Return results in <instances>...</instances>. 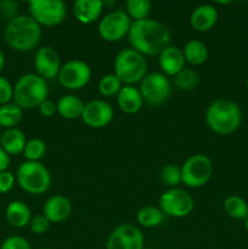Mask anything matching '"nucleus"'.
Instances as JSON below:
<instances>
[{"mask_svg": "<svg viewBox=\"0 0 248 249\" xmlns=\"http://www.w3.org/2000/svg\"><path fill=\"white\" fill-rule=\"evenodd\" d=\"M128 40L131 49L143 56H155L169 46L170 33L162 22L147 18L131 23Z\"/></svg>", "mask_w": 248, "mask_h": 249, "instance_id": "nucleus-1", "label": "nucleus"}, {"mask_svg": "<svg viewBox=\"0 0 248 249\" xmlns=\"http://www.w3.org/2000/svg\"><path fill=\"white\" fill-rule=\"evenodd\" d=\"M7 45L19 53L31 51L39 44L41 38V27L27 15H18L7 22L4 31Z\"/></svg>", "mask_w": 248, "mask_h": 249, "instance_id": "nucleus-2", "label": "nucleus"}, {"mask_svg": "<svg viewBox=\"0 0 248 249\" xmlns=\"http://www.w3.org/2000/svg\"><path fill=\"white\" fill-rule=\"evenodd\" d=\"M242 122V112L236 102L219 99L212 102L206 111V124L213 133L230 135L235 133Z\"/></svg>", "mask_w": 248, "mask_h": 249, "instance_id": "nucleus-3", "label": "nucleus"}, {"mask_svg": "<svg viewBox=\"0 0 248 249\" xmlns=\"http://www.w3.org/2000/svg\"><path fill=\"white\" fill-rule=\"evenodd\" d=\"M49 88L45 79L36 73L22 75L14 87V102L21 109H33L48 99Z\"/></svg>", "mask_w": 248, "mask_h": 249, "instance_id": "nucleus-4", "label": "nucleus"}, {"mask_svg": "<svg viewBox=\"0 0 248 249\" xmlns=\"http://www.w3.org/2000/svg\"><path fill=\"white\" fill-rule=\"evenodd\" d=\"M114 74L123 85H134L140 83L147 74V61L145 56L134 49H124L114 58Z\"/></svg>", "mask_w": 248, "mask_h": 249, "instance_id": "nucleus-5", "label": "nucleus"}, {"mask_svg": "<svg viewBox=\"0 0 248 249\" xmlns=\"http://www.w3.org/2000/svg\"><path fill=\"white\" fill-rule=\"evenodd\" d=\"M16 180L23 191L32 195H43L50 189L51 175L41 162L21 163L17 168Z\"/></svg>", "mask_w": 248, "mask_h": 249, "instance_id": "nucleus-6", "label": "nucleus"}, {"mask_svg": "<svg viewBox=\"0 0 248 249\" xmlns=\"http://www.w3.org/2000/svg\"><path fill=\"white\" fill-rule=\"evenodd\" d=\"M213 175V163L206 155H194L181 167V182L190 189L204 186Z\"/></svg>", "mask_w": 248, "mask_h": 249, "instance_id": "nucleus-7", "label": "nucleus"}, {"mask_svg": "<svg viewBox=\"0 0 248 249\" xmlns=\"http://www.w3.org/2000/svg\"><path fill=\"white\" fill-rule=\"evenodd\" d=\"M29 14L40 27H55L66 19L67 6L62 0H32Z\"/></svg>", "mask_w": 248, "mask_h": 249, "instance_id": "nucleus-8", "label": "nucleus"}, {"mask_svg": "<svg viewBox=\"0 0 248 249\" xmlns=\"http://www.w3.org/2000/svg\"><path fill=\"white\" fill-rule=\"evenodd\" d=\"M139 90L143 102H147L151 106H160L172 94V83L163 73H147L140 82Z\"/></svg>", "mask_w": 248, "mask_h": 249, "instance_id": "nucleus-9", "label": "nucleus"}, {"mask_svg": "<svg viewBox=\"0 0 248 249\" xmlns=\"http://www.w3.org/2000/svg\"><path fill=\"white\" fill-rule=\"evenodd\" d=\"M131 23L133 21L128 16L125 10L118 9L108 12L100 19L97 31L104 40L114 43L124 39V36H128Z\"/></svg>", "mask_w": 248, "mask_h": 249, "instance_id": "nucleus-10", "label": "nucleus"}, {"mask_svg": "<svg viewBox=\"0 0 248 249\" xmlns=\"http://www.w3.org/2000/svg\"><path fill=\"white\" fill-rule=\"evenodd\" d=\"M158 204L164 215L170 218H185L194 209L195 201L189 192L174 187L160 195Z\"/></svg>", "mask_w": 248, "mask_h": 249, "instance_id": "nucleus-11", "label": "nucleus"}, {"mask_svg": "<svg viewBox=\"0 0 248 249\" xmlns=\"http://www.w3.org/2000/svg\"><path fill=\"white\" fill-rule=\"evenodd\" d=\"M58 83L68 90H80L91 79V68L82 60H70L61 66Z\"/></svg>", "mask_w": 248, "mask_h": 249, "instance_id": "nucleus-12", "label": "nucleus"}, {"mask_svg": "<svg viewBox=\"0 0 248 249\" xmlns=\"http://www.w3.org/2000/svg\"><path fill=\"white\" fill-rule=\"evenodd\" d=\"M106 249H145L142 232L133 224H121L109 233Z\"/></svg>", "mask_w": 248, "mask_h": 249, "instance_id": "nucleus-13", "label": "nucleus"}, {"mask_svg": "<svg viewBox=\"0 0 248 249\" xmlns=\"http://www.w3.org/2000/svg\"><path fill=\"white\" fill-rule=\"evenodd\" d=\"M114 117L113 107L105 100H91L85 104L82 121L92 129H101L108 125Z\"/></svg>", "mask_w": 248, "mask_h": 249, "instance_id": "nucleus-14", "label": "nucleus"}, {"mask_svg": "<svg viewBox=\"0 0 248 249\" xmlns=\"http://www.w3.org/2000/svg\"><path fill=\"white\" fill-rule=\"evenodd\" d=\"M61 60L57 51L51 46H43L39 49L34 57V67L36 74L45 80L57 78L61 70Z\"/></svg>", "mask_w": 248, "mask_h": 249, "instance_id": "nucleus-15", "label": "nucleus"}, {"mask_svg": "<svg viewBox=\"0 0 248 249\" xmlns=\"http://www.w3.org/2000/svg\"><path fill=\"white\" fill-rule=\"evenodd\" d=\"M73 211L72 203L67 197L62 195H55L49 197L43 206V215L50 223H62L67 220Z\"/></svg>", "mask_w": 248, "mask_h": 249, "instance_id": "nucleus-16", "label": "nucleus"}, {"mask_svg": "<svg viewBox=\"0 0 248 249\" xmlns=\"http://www.w3.org/2000/svg\"><path fill=\"white\" fill-rule=\"evenodd\" d=\"M158 56H159L158 63H159L160 70L163 74L167 77H175L185 68L186 61L182 53V49L177 46L169 45Z\"/></svg>", "mask_w": 248, "mask_h": 249, "instance_id": "nucleus-17", "label": "nucleus"}, {"mask_svg": "<svg viewBox=\"0 0 248 249\" xmlns=\"http://www.w3.org/2000/svg\"><path fill=\"white\" fill-rule=\"evenodd\" d=\"M218 21V10L211 4L197 6L190 16V24L196 32H208Z\"/></svg>", "mask_w": 248, "mask_h": 249, "instance_id": "nucleus-18", "label": "nucleus"}, {"mask_svg": "<svg viewBox=\"0 0 248 249\" xmlns=\"http://www.w3.org/2000/svg\"><path fill=\"white\" fill-rule=\"evenodd\" d=\"M104 7L101 0H77L73 4V15L80 23L91 24L100 18Z\"/></svg>", "mask_w": 248, "mask_h": 249, "instance_id": "nucleus-19", "label": "nucleus"}, {"mask_svg": "<svg viewBox=\"0 0 248 249\" xmlns=\"http://www.w3.org/2000/svg\"><path fill=\"white\" fill-rule=\"evenodd\" d=\"M117 105L124 113H138L143 105V99L139 88H135L134 85H123L121 91L117 95Z\"/></svg>", "mask_w": 248, "mask_h": 249, "instance_id": "nucleus-20", "label": "nucleus"}, {"mask_svg": "<svg viewBox=\"0 0 248 249\" xmlns=\"http://www.w3.org/2000/svg\"><path fill=\"white\" fill-rule=\"evenodd\" d=\"M6 220L12 228L22 229L29 225L32 220V212L29 207L22 201H12L7 204L5 211Z\"/></svg>", "mask_w": 248, "mask_h": 249, "instance_id": "nucleus-21", "label": "nucleus"}, {"mask_svg": "<svg viewBox=\"0 0 248 249\" xmlns=\"http://www.w3.org/2000/svg\"><path fill=\"white\" fill-rule=\"evenodd\" d=\"M1 147L9 156H16L23 153L24 146L27 143L26 135L18 128H10L2 133Z\"/></svg>", "mask_w": 248, "mask_h": 249, "instance_id": "nucleus-22", "label": "nucleus"}, {"mask_svg": "<svg viewBox=\"0 0 248 249\" xmlns=\"http://www.w3.org/2000/svg\"><path fill=\"white\" fill-rule=\"evenodd\" d=\"M85 104L78 96L72 94L63 95L60 97V100L56 104L57 107V113L62 118L73 121L82 117L83 109H84Z\"/></svg>", "mask_w": 248, "mask_h": 249, "instance_id": "nucleus-23", "label": "nucleus"}, {"mask_svg": "<svg viewBox=\"0 0 248 249\" xmlns=\"http://www.w3.org/2000/svg\"><path fill=\"white\" fill-rule=\"evenodd\" d=\"M185 61L192 66H201L208 60L209 51L206 44L197 39H192L185 44L182 49Z\"/></svg>", "mask_w": 248, "mask_h": 249, "instance_id": "nucleus-24", "label": "nucleus"}, {"mask_svg": "<svg viewBox=\"0 0 248 249\" xmlns=\"http://www.w3.org/2000/svg\"><path fill=\"white\" fill-rule=\"evenodd\" d=\"M23 109L19 108L15 102H9L0 106V126L5 129L16 128L22 121Z\"/></svg>", "mask_w": 248, "mask_h": 249, "instance_id": "nucleus-25", "label": "nucleus"}, {"mask_svg": "<svg viewBox=\"0 0 248 249\" xmlns=\"http://www.w3.org/2000/svg\"><path fill=\"white\" fill-rule=\"evenodd\" d=\"M164 214L160 211L159 207L146 206L138 212L136 220L143 228H157L164 220Z\"/></svg>", "mask_w": 248, "mask_h": 249, "instance_id": "nucleus-26", "label": "nucleus"}, {"mask_svg": "<svg viewBox=\"0 0 248 249\" xmlns=\"http://www.w3.org/2000/svg\"><path fill=\"white\" fill-rule=\"evenodd\" d=\"M224 209L230 218L236 220H246L248 216V203L240 196H229L224 201Z\"/></svg>", "mask_w": 248, "mask_h": 249, "instance_id": "nucleus-27", "label": "nucleus"}, {"mask_svg": "<svg viewBox=\"0 0 248 249\" xmlns=\"http://www.w3.org/2000/svg\"><path fill=\"white\" fill-rule=\"evenodd\" d=\"M152 4L150 0H128L125 2V12L133 22L148 18Z\"/></svg>", "mask_w": 248, "mask_h": 249, "instance_id": "nucleus-28", "label": "nucleus"}, {"mask_svg": "<svg viewBox=\"0 0 248 249\" xmlns=\"http://www.w3.org/2000/svg\"><path fill=\"white\" fill-rule=\"evenodd\" d=\"M97 88H99V92L102 96L112 97L118 95V92L123 88V83L114 73H109V74L104 75L100 79Z\"/></svg>", "mask_w": 248, "mask_h": 249, "instance_id": "nucleus-29", "label": "nucleus"}, {"mask_svg": "<svg viewBox=\"0 0 248 249\" xmlns=\"http://www.w3.org/2000/svg\"><path fill=\"white\" fill-rule=\"evenodd\" d=\"M46 153V143L41 139H31L27 140L24 146L23 155L28 162H40Z\"/></svg>", "mask_w": 248, "mask_h": 249, "instance_id": "nucleus-30", "label": "nucleus"}, {"mask_svg": "<svg viewBox=\"0 0 248 249\" xmlns=\"http://www.w3.org/2000/svg\"><path fill=\"white\" fill-rule=\"evenodd\" d=\"M198 84V74L191 68H184L179 74L174 77V85L180 90L190 91L194 90Z\"/></svg>", "mask_w": 248, "mask_h": 249, "instance_id": "nucleus-31", "label": "nucleus"}, {"mask_svg": "<svg viewBox=\"0 0 248 249\" xmlns=\"http://www.w3.org/2000/svg\"><path fill=\"white\" fill-rule=\"evenodd\" d=\"M160 180L170 189L177 187L181 184V168L175 164H167L160 170Z\"/></svg>", "mask_w": 248, "mask_h": 249, "instance_id": "nucleus-32", "label": "nucleus"}, {"mask_svg": "<svg viewBox=\"0 0 248 249\" xmlns=\"http://www.w3.org/2000/svg\"><path fill=\"white\" fill-rule=\"evenodd\" d=\"M18 12V4L12 0H4L0 1V17L6 21H11L15 17H17Z\"/></svg>", "mask_w": 248, "mask_h": 249, "instance_id": "nucleus-33", "label": "nucleus"}, {"mask_svg": "<svg viewBox=\"0 0 248 249\" xmlns=\"http://www.w3.org/2000/svg\"><path fill=\"white\" fill-rule=\"evenodd\" d=\"M0 249H32L28 241L22 236H10L5 238Z\"/></svg>", "mask_w": 248, "mask_h": 249, "instance_id": "nucleus-34", "label": "nucleus"}, {"mask_svg": "<svg viewBox=\"0 0 248 249\" xmlns=\"http://www.w3.org/2000/svg\"><path fill=\"white\" fill-rule=\"evenodd\" d=\"M50 221L43 214H40V215L32 218L31 223H29V228H31L32 232L35 233V235H43L50 229Z\"/></svg>", "mask_w": 248, "mask_h": 249, "instance_id": "nucleus-35", "label": "nucleus"}, {"mask_svg": "<svg viewBox=\"0 0 248 249\" xmlns=\"http://www.w3.org/2000/svg\"><path fill=\"white\" fill-rule=\"evenodd\" d=\"M14 99V87L6 78L0 75V106L11 102Z\"/></svg>", "mask_w": 248, "mask_h": 249, "instance_id": "nucleus-36", "label": "nucleus"}, {"mask_svg": "<svg viewBox=\"0 0 248 249\" xmlns=\"http://www.w3.org/2000/svg\"><path fill=\"white\" fill-rule=\"evenodd\" d=\"M16 181V175L12 174L9 170L0 172V194H6L14 187Z\"/></svg>", "mask_w": 248, "mask_h": 249, "instance_id": "nucleus-37", "label": "nucleus"}, {"mask_svg": "<svg viewBox=\"0 0 248 249\" xmlns=\"http://www.w3.org/2000/svg\"><path fill=\"white\" fill-rule=\"evenodd\" d=\"M39 112L43 117H46V118H50V117L55 116V113L57 112V107H56V104L53 101V100L46 99L45 101L41 102L39 105Z\"/></svg>", "mask_w": 248, "mask_h": 249, "instance_id": "nucleus-38", "label": "nucleus"}, {"mask_svg": "<svg viewBox=\"0 0 248 249\" xmlns=\"http://www.w3.org/2000/svg\"><path fill=\"white\" fill-rule=\"evenodd\" d=\"M10 165V156L2 150V147L0 146V172H5L7 170Z\"/></svg>", "mask_w": 248, "mask_h": 249, "instance_id": "nucleus-39", "label": "nucleus"}, {"mask_svg": "<svg viewBox=\"0 0 248 249\" xmlns=\"http://www.w3.org/2000/svg\"><path fill=\"white\" fill-rule=\"evenodd\" d=\"M4 66H5V56H4V53L0 50V72L2 71Z\"/></svg>", "mask_w": 248, "mask_h": 249, "instance_id": "nucleus-40", "label": "nucleus"}, {"mask_svg": "<svg viewBox=\"0 0 248 249\" xmlns=\"http://www.w3.org/2000/svg\"><path fill=\"white\" fill-rule=\"evenodd\" d=\"M245 229H246V231L248 232V216H247V219L245 220Z\"/></svg>", "mask_w": 248, "mask_h": 249, "instance_id": "nucleus-41", "label": "nucleus"}, {"mask_svg": "<svg viewBox=\"0 0 248 249\" xmlns=\"http://www.w3.org/2000/svg\"><path fill=\"white\" fill-rule=\"evenodd\" d=\"M39 249H53V248H48V247H43V248H39Z\"/></svg>", "mask_w": 248, "mask_h": 249, "instance_id": "nucleus-42", "label": "nucleus"}, {"mask_svg": "<svg viewBox=\"0 0 248 249\" xmlns=\"http://www.w3.org/2000/svg\"><path fill=\"white\" fill-rule=\"evenodd\" d=\"M246 85H247V88H248V79H247V82H246Z\"/></svg>", "mask_w": 248, "mask_h": 249, "instance_id": "nucleus-43", "label": "nucleus"}, {"mask_svg": "<svg viewBox=\"0 0 248 249\" xmlns=\"http://www.w3.org/2000/svg\"><path fill=\"white\" fill-rule=\"evenodd\" d=\"M145 249H152V248H145Z\"/></svg>", "mask_w": 248, "mask_h": 249, "instance_id": "nucleus-44", "label": "nucleus"}]
</instances>
